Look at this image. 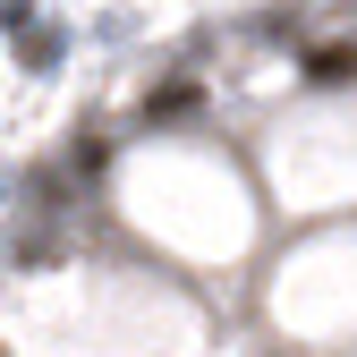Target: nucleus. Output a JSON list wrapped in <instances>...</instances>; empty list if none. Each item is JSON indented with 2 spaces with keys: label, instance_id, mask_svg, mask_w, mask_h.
Segmentation results:
<instances>
[]
</instances>
